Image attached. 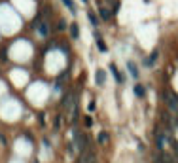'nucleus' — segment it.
I'll list each match as a JSON object with an SVG mask.
<instances>
[{"mask_svg": "<svg viewBox=\"0 0 178 163\" xmlns=\"http://www.w3.org/2000/svg\"><path fill=\"white\" fill-rule=\"evenodd\" d=\"M99 15H101L103 21H108L110 17H112V12H110L108 8H104V6H99Z\"/></svg>", "mask_w": 178, "mask_h": 163, "instance_id": "nucleus-2", "label": "nucleus"}, {"mask_svg": "<svg viewBox=\"0 0 178 163\" xmlns=\"http://www.w3.org/2000/svg\"><path fill=\"white\" fill-rule=\"evenodd\" d=\"M38 30H40V34H42V36H48V34H49V29H48V23H42Z\"/></svg>", "mask_w": 178, "mask_h": 163, "instance_id": "nucleus-11", "label": "nucleus"}, {"mask_svg": "<svg viewBox=\"0 0 178 163\" xmlns=\"http://www.w3.org/2000/svg\"><path fill=\"white\" fill-rule=\"evenodd\" d=\"M83 123H85V127H91L93 125V118L91 116H85V122Z\"/></svg>", "mask_w": 178, "mask_h": 163, "instance_id": "nucleus-14", "label": "nucleus"}, {"mask_svg": "<svg viewBox=\"0 0 178 163\" xmlns=\"http://www.w3.org/2000/svg\"><path fill=\"white\" fill-rule=\"evenodd\" d=\"M127 68H129V74H131L135 80L138 78V76H140V74H138V68L135 67V63H133V61H129V63H127Z\"/></svg>", "mask_w": 178, "mask_h": 163, "instance_id": "nucleus-3", "label": "nucleus"}, {"mask_svg": "<svg viewBox=\"0 0 178 163\" xmlns=\"http://www.w3.org/2000/svg\"><path fill=\"white\" fill-rule=\"evenodd\" d=\"M87 17H89V21H91V25H93V27H97V25H99V19H97V15H95L93 12H89V14H87Z\"/></svg>", "mask_w": 178, "mask_h": 163, "instance_id": "nucleus-13", "label": "nucleus"}, {"mask_svg": "<svg viewBox=\"0 0 178 163\" xmlns=\"http://www.w3.org/2000/svg\"><path fill=\"white\" fill-rule=\"evenodd\" d=\"M157 55H159V51H157V49H153V53H152V57H150V59H146V61H144V63H146L148 67H153V64H155V61H157Z\"/></svg>", "mask_w": 178, "mask_h": 163, "instance_id": "nucleus-5", "label": "nucleus"}, {"mask_svg": "<svg viewBox=\"0 0 178 163\" xmlns=\"http://www.w3.org/2000/svg\"><path fill=\"white\" fill-rule=\"evenodd\" d=\"M133 93H135L137 97H144V85H140V83H137L135 87H133Z\"/></svg>", "mask_w": 178, "mask_h": 163, "instance_id": "nucleus-10", "label": "nucleus"}, {"mask_svg": "<svg viewBox=\"0 0 178 163\" xmlns=\"http://www.w3.org/2000/svg\"><path fill=\"white\" fill-rule=\"evenodd\" d=\"M99 144H106L108 142V140H110V137H108V133L106 131H103V133H99Z\"/></svg>", "mask_w": 178, "mask_h": 163, "instance_id": "nucleus-8", "label": "nucleus"}, {"mask_svg": "<svg viewBox=\"0 0 178 163\" xmlns=\"http://www.w3.org/2000/svg\"><path fill=\"white\" fill-rule=\"evenodd\" d=\"M163 97H165V104L169 106V110L178 112V97H176V95H172L171 91H165V93H163Z\"/></svg>", "mask_w": 178, "mask_h": 163, "instance_id": "nucleus-1", "label": "nucleus"}, {"mask_svg": "<svg viewBox=\"0 0 178 163\" xmlns=\"http://www.w3.org/2000/svg\"><path fill=\"white\" fill-rule=\"evenodd\" d=\"M63 4H64L66 8H68L72 14H76V6H74V2H72V0H63Z\"/></svg>", "mask_w": 178, "mask_h": 163, "instance_id": "nucleus-12", "label": "nucleus"}, {"mask_svg": "<svg viewBox=\"0 0 178 163\" xmlns=\"http://www.w3.org/2000/svg\"><path fill=\"white\" fill-rule=\"evenodd\" d=\"M0 142H2V144H6V138H4V135H2V133H0Z\"/></svg>", "mask_w": 178, "mask_h": 163, "instance_id": "nucleus-16", "label": "nucleus"}, {"mask_svg": "<svg viewBox=\"0 0 178 163\" xmlns=\"http://www.w3.org/2000/svg\"><path fill=\"white\" fill-rule=\"evenodd\" d=\"M95 80H97V85H104V82H106V72L104 70H97Z\"/></svg>", "mask_w": 178, "mask_h": 163, "instance_id": "nucleus-4", "label": "nucleus"}, {"mask_svg": "<svg viewBox=\"0 0 178 163\" xmlns=\"http://www.w3.org/2000/svg\"><path fill=\"white\" fill-rule=\"evenodd\" d=\"M110 70L114 72V76H116V80H118L119 83H123V76H121V74L118 72V68H116V64H110Z\"/></svg>", "mask_w": 178, "mask_h": 163, "instance_id": "nucleus-9", "label": "nucleus"}, {"mask_svg": "<svg viewBox=\"0 0 178 163\" xmlns=\"http://www.w3.org/2000/svg\"><path fill=\"white\" fill-rule=\"evenodd\" d=\"M70 36H72L74 40L80 38V27H78L76 23H74V25H70Z\"/></svg>", "mask_w": 178, "mask_h": 163, "instance_id": "nucleus-6", "label": "nucleus"}, {"mask_svg": "<svg viewBox=\"0 0 178 163\" xmlns=\"http://www.w3.org/2000/svg\"><path fill=\"white\" fill-rule=\"evenodd\" d=\"M59 127H61V116L57 118V122H55V129H59Z\"/></svg>", "mask_w": 178, "mask_h": 163, "instance_id": "nucleus-15", "label": "nucleus"}, {"mask_svg": "<svg viewBox=\"0 0 178 163\" xmlns=\"http://www.w3.org/2000/svg\"><path fill=\"white\" fill-rule=\"evenodd\" d=\"M82 2H87V0H82Z\"/></svg>", "mask_w": 178, "mask_h": 163, "instance_id": "nucleus-17", "label": "nucleus"}, {"mask_svg": "<svg viewBox=\"0 0 178 163\" xmlns=\"http://www.w3.org/2000/svg\"><path fill=\"white\" fill-rule=\"evenodd\" d=\"M97 49L101 51V53H106V51H108V46H106V42L99 38V40H97Z\"/></svg>", "mask_w": 178, "mask_h": 163, "instance_id": "nucleus-7", "label": "nucleus"}]
</instances>
